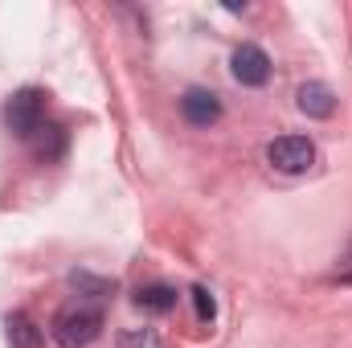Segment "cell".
<instances>
[{
	"instance_id": "5",
	"label": "cell",
	"mask_w": 352,
	"mask_h": 348,
	"mask_svg": "<svg viewBox=\"0 0 352 348\" xmlns=\"http://www.w3.org/2000/svg\"><path fill=\"white\" fill-rule=\"evenodd\" d=\"M180 115L192 123V127H209L221 119V98L209 87H188L180 94Z\"/></svg>"
},
{
	"instance_id": "7",
	"label": "cell",
	"mask_w": 352,
	"mask_h": 348,
	"mask_svg": "<svg viewBox=\"0 0 352 348\" xmlns=\"http://www.w3.org/2000/svg\"><path fill=\"white\" fill-rule=\"evenodd\" d=\"M176 287L173 283H148V287H140L135 291V307L140 312H148V316H168L176 307Z\"/></svg>"
},
{
	"instance_id": "10",
	"label": "cell",
	"mask_w": 352,
	"mask_h": 348,
	"mask_svg": "<svg viewBox=\"0 0 352 348\" xmlns=\"http://www.w3.org/2000/svg\"><path fill=\"white\" fill-rule=\"evenodd\" d=\"M119 348H160V336L156 328H127L119 336Z\"/></svg>"
},
{
	"instance_id": "4",
	"label": "cell",
	"mask_w": 352,
	"mask_h": 348,
	"mask_svg": "<svg viewBox=\"0 0 352 348\" xmlns=\"http://www.w3.org/2000/svg\"><path fill=\"white\" fill-rule=\"evenodd\" d=\"M270 58H266L263 45H238L234 50V58H230V74H234V83H242V87H266L270 83Z\"/></svg>"
},
{
	"instance_id": "9",
	"label": "cell",
	"mask_w": 352,
	"mask_h": 348,
	"mask_svg": "<svg viewBox=\"0 0 352 348\" xmlns=\"http://www.w3.org/2000/svg\"><path fill=\"white\" fill-rule=\"evenodd\" d=\"M33 152H37V160H58L62 152H66V131L58 127V123H50V127H41L37 135H33Z\"/></svg>"
},
{
	"instance_id": "1",
	"label": "cell",
	"mask_w": 352,
	"mask_h": 348,
	"mask_svg": "<svg viewBox=\"0 0 352 348\" xmlns=\"http://www.w3.org/2000/svg\"><path fill=\"white\" fill-rule=\"evenodd\" d=\"M102 324H107V316H102V307H98V303L74 299V303H66V307L54 316L50 332H54L58 348H87V345L98 340Z\"/></svg>"
},
{
	"instance_id": "8",
	"label": "cell",
	"mask_w": 352,
	"mask_h": 348,
	"mask_svg": "<svg viewBox=\"0 0 352 348\" xmlns=\"http://www.w3.org/2000/svg\"><path fill=\"white\" fill-rule=\"evenodd\" d=\"M4 336H8V348H41V328L25 316V312H12L4 320Z\"/></svg>"
},
{
	"instance_id": "2",
	"label": "cell",
	"mask_w": 352,
	"mask_h": 348,
	"mask_svg": "<svg viewBox=\"0 0 352 348\" xmlns=\"http://www.w3.org/2000/svg\"><path fill=\"white\" fill-rule=\"evenodd\" d=\"M4 123H8V131L16 140H33L41 131V123H45V90L37 87L16 90L8 98V107H4Z\"/></svg>"
},
{
	"instance_id": "12",
	"label": "cell",
	"mask_w": 352,
	"mask_h": 348,
	"mask_svg": "<svg viewBox=\"0 0 352 348\" xmlns=\"http://www.w3.org/2000/svg\"><path fill=\"white\" fill-rule=\"evenodd\" d=\"M70 283H74V287H87V291H94V295L115 291V283H102V279H90V274H70Z\"/></svg>"
},
{
	"instance_id": "11",
	"label": "cell",
	"mask_w": 352,
	"mask_h": 348,
	"mask_svg": "<svg viewBox=\"0 0 352 348\" xmlns=\"http://www.w3.org/2000/svg\"><path fill=\"white\" fill-rule=\"evenodd\" d=\"M192 307H197V320H201V324H213V316H217V299L209 295V287H192Z\"/></svg>"
},
{
	"instance_id": "6",
	"label": "cell",
	"mask_w": 352,
	"mask_h": 348,
	"mask_svg": "<svg viewBox=\"0 0 352 348\" xmlns=\"http://www.w3.org/2000/svg\"><path fill=\"white\" fill-rule=\"evenodd\" d=\"M295 107L307 115V119H332L336 115V90L328 83H303L295 90Z\"/></svg>"
},
{
	"instance_id": "3",
	"label": "cell",
	"mask_w": 352,
	"mask_h": 348,
	"mask_svg": "<svg viewBox=\"0 0 352 348\" xmlns=\"http://www.w3.org/2000/svg\"><path fill=\"white\" fill-rule=\"evenodd\" d=\"M266 160L287 176L311 173L316 168V144L307 135H278V140L266 144Z\"/></svg>"
}]
</instances>
